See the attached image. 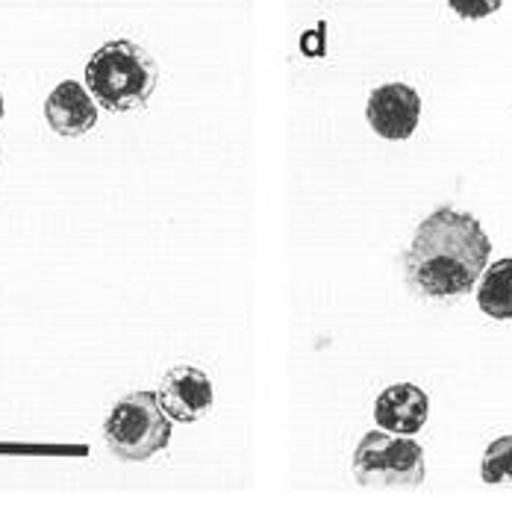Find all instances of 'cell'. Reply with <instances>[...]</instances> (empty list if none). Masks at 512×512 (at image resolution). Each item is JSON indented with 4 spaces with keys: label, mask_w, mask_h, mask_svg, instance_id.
Returning a JSON list of instances; mask_svg holds the SVG:
<instances>
[{
    "label": "cell",
    "mask_w": 512,
    "mask_h": 512,
    "mask_svg": "<svg viewBox=\"0 0 512 512\" xmlns=\"http://www.w3.org/2000/svg\"><path fill=\"white\" fill-rule=\"evenodd\" d=\"M492 242L468 212L442 206L427 215L407 251V277L427 298L445 301L468 295L483 277Z\"/></svg>",
    "instance_id": "1"
},
{
    "label": "cell",
    "mask_w": 512,
    "mask_h": 512,
    "mask_svg": "<svg viewBox=\"0 0 512 512\" xmlns=\"http://www.w3.org/2000/svg\"><path fill=\"white\" fill-rule=\"evenodd\" d=\"M159 83L154 56L130 39H112L86 62V89L109 112L145 109Z\"/></svg>",
    "instance_id": "2"
},
{
    "label": "cell",
    "mask_w": 512,
    "mask_h": 512,
    "mask_svg": "<svg viewBox=\"0 0 512 512\" xmlns=\"http://www.w3.org/2000/svg\"><path fill=\"white\" fill-rule=\"evenodd\" d=\"M109 454L124 462H145L171 442V418L159 410L154 392L124 395L103 424Z\"/></svg>",
    "instance_id": "3"
},
{
    "label": "cell",
    "mask_w": 512,
    "mask_h": 512,
    "mask_svg": "<svg viewBox=\"0 0 512 512\" xmlns=\"http://www.w3.org/2000/svg\"><path fill=\"white\" fill-rule=\"evenodd\" d=\"M424 451L415 439L371 430L354 451V477L368 489H415L424 483Z\"/></svg>",
    "instance_id": "4"
},
{
    "label": "cell",
    "mask_w": 512,
    "mask_h": 512,
    "mask_svg": "<svg viewBox=\"0 0 512 512\" xmlns=\"http://www.w3.org/2000/svg\"><path fill=\"white\" fill-rule=\"evenodd\" d=\"M156 404L171 421H201L212 410V380L198 365H177L162 377Z\"/></svg>",
    "instance_id": "5"
},
{
    "label": "cell",
    "mask_w": 512,
    "mask_h": 512,
    "mask_svg": "<svg viewBox=\"0 0 512 512\" xmlns=\"http://www.w3.org/2000/svg\"><path fill=\"white\" fill-rule=\"evenodd\" d=\"M365 115L377 136L389 142H404L421 121V98L407 83H386L368 95Z\"/></svg>",
    "instance_id": "6"
},
{
    "label": "cell",
    "mask_w": 512,
    "mask_h": 512,
    "mask_svg": "<svg viewBox=\"0 0 512 512\" xmlns=\"http://www.w3.org/2000/svg\"><path fill=\"white\" fill-rule=\"evenodd\" d=\"M430 398L415 383H395L380 392L374 401V421L383 427V433L392 436H412L427 424Z\"/></svg>",
    "instance_id": "7"
},
{
    "label": "cell",
    "mask_w": 512,
    "mask_h": 512,
    "mask_svg": "<svg viewBox=\"0 0 512 512\" xmlns=\"http://www.w3.org/2000/svg\"><path fill=\"white\" fill-rule=\"evenodd\" d=\"M45 118H48L53 133H59L65 139H80V136L92 133V127L98 124V106L86 86L65 80L48 95Z\"/></svg>",
    "instance_id": "8"
},
{
    "label": "cell",
    "mask_w": 512,
    "mask_h": 512,
    "mask_svg": "<svg viewBox=\"0 0 512 512\" xmlns=\"http://www.w3.org/2000/svg\"><path fill=\"white\" fill-rule=\"evenodd\" d=\"M477 304L495 321L512 318V259H498L477 280Z\"/></svg>",
    "instance_id": "9"
},
{
    "label": "cell",
    "mask_w": 512,
    "mask_h": 512,
    "mask_svg": "<svg viewBox=\"0 0 512 512\" xmlns=\"http://www.w3.org/2000/svg\"><path fill=\"white\" fill-rule=\"evenodd\" d=\"M480 474L489 486L512 483V436H501L486 448Z\"/></svg>",
    "instance_id": "10"
},
{
    "label": "cell",
    "mask_w": 512,
    "mask_h": 512,
    "mask_svg": "<svg viewBox=\"0 0 512 512\" xmlns=\"http://www.w3.org/2000/svg\"><path fill=\"white\" fill-rule=\"evenodd\" d=\"M501 3H454V9L460 12H495Z\"/></svg>",
    "instance_id": "11"
},
{
    "label": "cell",
    "mask_w": 512,
    "mask_h": 512,
    "mask_svg": "<svg viewBox=\"0 0 512 512\" xmlns=\"http://www.w3.org/2000/svg\"><path fill=\"white\" fill-rule=\"evenodd\" d=\"M0 121H3V95H0Z\"/></svg>",
    "instance_id": "12"
}]
</instances>
